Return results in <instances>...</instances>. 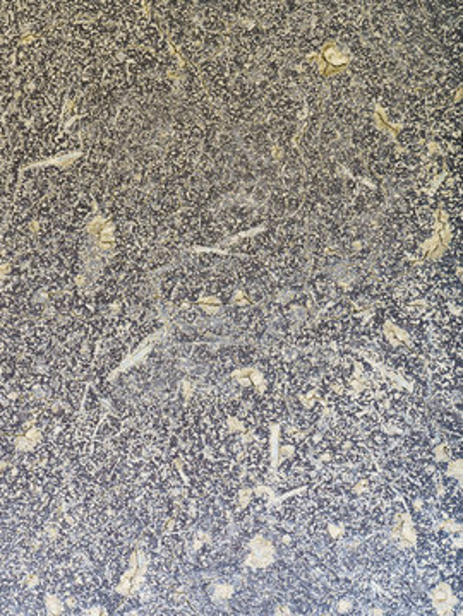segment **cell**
Instances as JSON below:
<instances>
[{"mask_svg":"<svg viewBox=\"0 0 463 616\" xmlns=\"http://www.w3.org/2000/svg\"><path fill=\"white\" fill-rule=\"evenodd\" d=\"M275 562V548L268 539L256 538L249 543L248 565L252 569H266Z\"/></svg>","mask_w":463,"mask_h":616,"instance_id":"6da1fadb","label":"cell"},{"mask_svg":"<svg viewBox=\"0 0 463 616\" xmlns=\"http://www.w3.org/2000/svg\"><path fill=\"white\" fill-rule=\"evenodd\" d=\"M431 599L439 613H453V591L446 582L436 585L434 591L431 592Z\"/></svg>","mask_w":463,"mask_h":616,"instance_id":"7a4b0ae2","label":"cell"}]
</instances>
